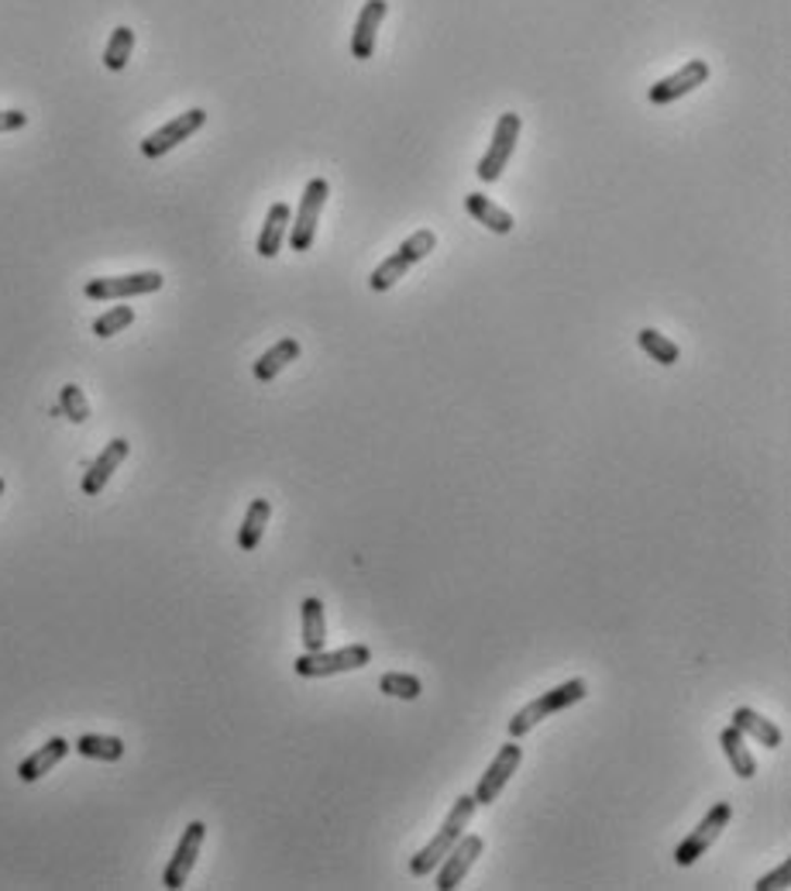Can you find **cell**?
I'll return each mask as SVG.
<instances>
[{"label":"cell","instance_id":"obj_1","mask_svg":"<svg viewBox=\"0 0 791 891\" xmlns=\"http://www.w3.org/2000/svg\"><path fill=\"white\" fill-rule=\"evenodd\" d=\"M475 799L472 795H458V802L451 805V813H448V819L441 823V829H437V837L423 847V850H417L413 854V861H410V875L413 878H428L431 870L444 861V854H448V850L461 840V833L464 829H469V823L475 819Z\"/></svg>","mask_w":791,"mask_h":891},{"label":"cell","instance_id":"obj_2","mask_svg":"<svg viewBox=\"0 0 791 891\" xmlns=\"http://www.w3.org/2000/svg\"><path fill=\"white\" fill-rule=\"evenodd\" d=\"M585 696H588V685H585V678H572V682H561V685H554L551 692H544L540 699L526 702V705L520 709V713L510 720V737H513V740L526 737V734H531L534 726L540 723V720L554 716V713H564L567 705L582 702Z\"/></svg>","mask_w":791,"mask_h":891},{"label":"cell","instance_id":"obj_3","mask_svg":"<svg viewBox=\"0 0 791 891\" xmlns=\"http://www.w3.org/2000/svg\"><path fill=\"white\" fill-rule=\"evenodd\" d=\"M434 249H437V234H434V231H428V228H423V231H413L390 258L382 262V266H375V272L369 276L372 293H390V290L396 287V282H399L403 276H407V272L417 266V262L428 258Z\"/></svg>","mask_w":791,"mask_h":891},{"label":"cell","instance_id":"obj_4","mask_svg":"<svg viewBox=\"0 0 791 891\" xmlns=\"http://www.w3.org/2000/svg\"><path fill=\"white\" fill-rule=\"evenodd\" d=\"M372 664V651L365 644H348L337 647V651H307L293 661V672L299 678H328V675H344L358 672V667Z\"/></svg>","mask_w":791,"mask_h":891},{"label":"cell","instance_id":"obj_5","mask_svg":"<svg viewBox=\"0 0 791 891\" xmlns=\"http://www.w3.org/2000/svg\"><path fill=\"white\" fill-rule=\"evenodd\" d=\"M328 196H331V183L323 176L310 179L307 190H303V200H299V207L293 214V225H290V234H286L293 252H307L314 245L320 211H323V204H328Z\"/></svg>","mask_w":791,"mask_h":891},{"label":"cell","instance_id":"obj_6","mask_svg":"<svg viewBox=\"0 0 791 891\" xmlns=\"http://www.w3.org/2000/svg\"><path fill=\"white\" fill-rule=\"evenodd\" d=\"M520 128H523V120L520 114H499L496 120V128H493V145L489 152H485L479 158V166H475V176L482 179V183H496V179L502 176V169L510 166V158L516 152V141H520Z\"/></svg>","mask_w":791,"mask_h":891},{"label":"cell","instance_id":"obj_7","mask_svg":"<svg viewBox=\"0 0 791 891\" xmlns=\"http://www.w3.org/2000/svg\"><path fill=\"white\" fill-rule=\"evenodd\" d=\"M729 819H733V805H729V802H719V805L709 809L705 819L678 843V850H675L678 867H692L699 857H705V850L719 840V833L729 826Z\"/></svg>","mask_w":791,"mask_h":891},{"label":"cell","instance_id":"obj_8","mask_svg":"<svg viewBox=\"0 0 791 891\" xmlns=\"http://www.w3.org/2000/svg\"><path fill=\"white\" fill-rule=\"evenodd\" d=\"M207 125V111L204 107H190V111H182L176 114L169 125H162L155 128L145 141H141V155L145 158H162V155H169L176 145H182L190 135H196L200 128Z\"/></svg>","mask_w":791,"mask_h":891},{"label":"cell","instance_id":"obj_9","mask_svg":"<svg viewBox=\"0 0 791 891\" xmlns=\"http://www.w3.org/2000/svg\"><path fill=\"white\" fill-rule=\"evenodd\" d=\"M482 850H485V840L479 833L461 837L448 854H444V861L434 867V888L437 891H455L464 881V875L475 867V861L482 857Z\"/></svg>","mask_w":791,"mask_h":891},{"label":"cell","instance_id":"obj_10","mask_svg":"<svg viewBox=\"0 0 791 891\" xmlns=\"http://www.w3.org/2000/svg\"><path fill=\"white\" fill-rule=\"evenodd\" d=\"M520 761H523V747H520L516 740L502 743V747H499V754L493 758V764L485 767V775H482L479 785H475V795H472L475 805H493V802L502 795V788L510 785V778L516 775Z\"/></svg>","mask_w":791,"mask_h":891},{"label":"cell","instance_id":"obj_11","mask_svg":"<svg viewBox=\"0 0 791 891\" xmlns=\"http://www.w3.org/2000/svg\"><path fill=\"white\" fill-rule=\"evenodd\" d=\"M162 272H128V276H104V279H90L84 293L90 300H131V296H145V293H158L162 290Z\"/></svg>","mask_w":791,"mask_h":891},{"label":"cell","instance_id":"obj_12","mask_svg":"<svg viewBox=\"0 0 791 891\" xmlns=\"http://www.w3.org/2000/svg\"><path fill=\"white\" fill-rule=\"evenodd\" d=\"M204 840H207V826L200 823V819H193L187 829H182V837H179V843L173 850V861L166 864V875H162V884H166L169 891L187 884V878L193 875V864L200 857V847H204Z\"/></svg>","mask_w":791,"mask_h":891},{"label":"cell","instance_id":"obj_13","mask_svg":"<svg viewBox=\"0 0 791 891\" xmlns=\"http://www.w3.org/2000/svg\"><path fill=\"white\" fill-rule=\"evenodd\" d=\"M705 79H709V63H705V59H688V63L678 73L658 79V84L647 90V100H651L654 107L675 104L678 97H688L692 90L705 87Z\"/></svg>","mask_w":791,"mask_h":891},{"label":"cell","instance_id":"obj_14","mask_svg":"<svg viewBox=\"0 0 791 891\" xmlns=\"http://www.w3.org/2000/svg\"><path fill=\"white\" fill-rule=\"evenodd\" d=\"M390 11L385 0H365L358 17H355V31H352V55L358 63L375 55V38H379V28H382V17Z\"/></svg>","mask_w":791,"mask_h":891},{"label":"cell","instance_id":"obj_15","mask_svg":"<svg viewBox=\"0 0 791 891\" xmlns=\"http://www.w3.org/2000/svg\"><path fill=\"white\" fill-rule=\"evenodd\" d=\"M128 451H131V444L125 437H114L107 448L97 455V461L90 464V469H87L84 485H79V489H84V496H100V493H104V485L111 482V475L120 469V464H125Z\"/></svg>","mask_w":791,"mask_h":891},{"label":"cell","instance_id":"obj_16","mask_svg":"<svg viewBox=\"0 0 791 891\" xmlns=\"http://www.w3.org/2000/svg\"><path fill=\"white\" fill-rule=\"evenodd\" d=\"M290 225H293V211H290V204H282L279 200V204H272L269 214H266V225H261L255 252L261 258H276L279 249H282V241H286V234H290Z\"/></svg>","mask_w":791,"mask_h":891},{"label":"cell","instance_id":"obj_17","mask_svg":"<svg viewBox=\"0 0 791 891\" xmlns=\"http://www.w3.org/2000/svg\"><path fill=\"white\" fill-rule=\"evenodd\" d=\"M73 751V743L66 740V737H52V740H46V747H38L35 754H28L25 761H22V767H17V778L22 781H38V778H46L52 767L63 761L66 754Z\"/></svg>","mask_w":791,"mask_h":891},{"label":"cell","instance_id":"obj_18","mask_svg":"<svg viewBox=\"0 0 791 891\" xmlns=\"http://www.w3.org/2000/svg\"><path fill=\"white\" fill-rule=\"evenodd\" d=\"M733 726H737L743 737H750V740H757L761 747H767V751L781 747V730L767 716H761L757 709H747V705L733 709Z\"/></svg>","mask_w":791,"mask_h":891},{"label":"cell","instance_id":"obj_19","mask_svg":"<svg viewBox=\"0 0 791 891\" xmlns=\"http://www.w3.org/2000/svg\"><path fill=\"white\" fill-rule=\"evenodd\" d=\"M464 211H469L479 225H485L493 234H510L516 228V220L510 211H502L499 204H493L489 196H482V193H469L464 196Z\"/></svg>","mask_w":791,"mask_h":891},{"label":"cell","instance_id":"obj_20","mask_svg":"<svg viewBox=\"0 0 791 891\" xmlns=\"http://www.w3.org/2000/svg\"><path fill=\"white\" fill-rule=\"evenodd\" d=\"M719 747H723L726 761L733 764V775H740V778H754L757 775V758L747 747V737L737 730L733 723H729L726 730L719 734Z\"/></svg>","mask_w":791,"mask_h":891},{"label":"cell","instance_id":"obj_21","mask_svg":"<svg viewBox=\"0 0 791 891\" xmlns=\"http://www.w3.org/2000/svg\"><path fill=\"white\" fill-rule=\"evenodd\" d=\"M269 517H272V502L269 499H252L248 513H245V523L238 526V548L241 551H255L258 548L261 537H266Z\"/></svg>","mask_w":791,"mask_h":891},{"label":"cell","instance_id":"obj_22","mask_svg":"<svg viewBox=\"0 0 791 891\" xmlns=\"http://www.w3.org/2000/svg\"><path fill=\"white\" fill-rule=\"evenodd\" d=\"M296 358H299V341L296 338H282V341H276L272 348L255 361V379L258 382H272Z\"/></svg>","mask_w":791,"mask_h":891},{"label":"cell","instance_id":"obj_23","mask_svg":"<svg viewBox=\"0 0 791 891\" xmlns=\"http://www.w3.org/2000/svg\"><path fill=\"white\" fill-rule=\"evenodd\" d=\"M299 620H303V647H307V651H323V644H328V620H323V602L317 596L303 599Z\"/></svg>","mask_w":791,"mask_h":891},{"label":"cell","instance_id":"obj_24","mask_svg":"<svg viewBox=\"0 0 791 891\" xmlns=\"http://www.w3.org/2000/svg\"><path fill=\"white\" fill-rule=\"evenodd\" d=\"M76 751L84 754V758H90V761L114 764V761L125 758V740H120V737H104V734H84V737L76 740Z\"/></svg>","mask_w":791,"mask_h":891},{"label":"cell","instance_id":"obj_25","mask_svg":"<svg viewBox=\"0 0 791 891\" xmlns=\"http://www.w3.org/2000/svg\"><path fill=\"white\" fill-rule=\"evenodd\" d=\"M131 49H135V31L128 25H117L107 38V49H104V66L111 73H120L128 66L131 59Z\"/></svg>","mask_w":791,"mask_h":891},{"label":"cell","instance_id":"obj_26","mask_svg":"<svg viewBox=\"0 0 791 891\" xmlns=\"http://www.w3.org/2000/svg\"><path fill=\"white\" fill-rule=\"evenodd\" d=\"M637 341H640V348L658 361V366H675V361L681 358L678 344H675L672 338H667V334L654 331V328H643V331L637 334Z\"/></svg>","mask_w":791,"mask_h":891},{"label":"cell","instance_id":"obj_27","mask_svg":"<svg viewBox=\"0 0 791 891\" xmlns=\"http://www.w3.org/2000/svg\"><path fill=\"white\" fill-rule=\"evenodd\" d=\"M379 692L393 696V699H407V702H413V699H420L423 685H420V678H417V675L390 672V675H382V682H379Z\"/></svg>","mask_w":791,"mask_h":891},{"label":"cell","instance_id":"obj_28","mask_svg":"<svg viewBox=\"0 0 791 891\" xmlns=\"http://www.w3.org/2000/svg\"><path fill=\"white\" fill-rule=\"evenodd\" d=\"M131 323H135V310L131 307H111L107 314H100L93 320V334L97 338H114V334H120L125 328H131Z\"/></svg>","mask_w":791,"mask_h":891},{"label":"cell","instance_id":"obj_29","mask_svg":"<svg viewBox=\"0 0 791 891\" xmlns=\"http://www.w3.org/2000/svg\"><path fill=\"white\" fill-rule=\"evenodd\" d=\"M59 407H63V417H69L73 423H87L90 420V403L84 396V390L79 386H63V393H59Z\"/></svg>","mask_w":791,"mask_h":891},{"label":"cell","instance_id":"obj_30","mask_svg":"<svg viewBox=\"0 0 791 891\" xmlns=\"http://www.w3.org/2000/svg\"><path fill=\"white\" fill-rule=\"evenodd\" d=\"M791 884V861H784L778 870H770V875H764L754 888L757 891H775V888H788Z\"/></svg>","mask_w":791,"mask_h":891},{"label":"cell","instance_id":"obj_31","mask_svg":"<svg viewBox=\"0 0 791 891\" xmlns=\"http://www.w3.org/2000/svg\"><path fill=\"white\" fill-rule=\"evenodd\" d=\"M25 125H28V114L25 111H0V135L22 131Z\"/></svg>","mask_w":791,"mask_h":891},{"label":"cell","instance_id":"obj_32","mask_svg":"<svg viewBox=\"0 0 791 891\" xmlns=\"http://www.w3.org/2000/svg\"><path fill=\"white\" fill-rule=\"evenodd\" d=\"M0 496H4V479H0Z\"/></svg>","mask_w":791,"mask_h":891}]
</instances>
